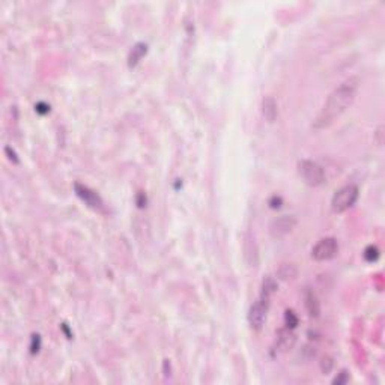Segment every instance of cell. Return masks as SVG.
I'll use <instances>...</instances> for the list:
<instances>
[{
	"label": "cell",
	"instance_id": "cell-1",
	"mask_svg": "<svg viewBox=\"0 0 385 385\" xmlns=\"http://www.w3.org/2000/svg\"><path fill=\"white\" fill-rule=\"evenodd\" d=\"M361 85L360 77L354 76L346 79L343 83L337 86L327 98L321 112L314 118L311 127L314 129H324L330 127L334 121H337L343 113L354 104L358 89Z\"/></svg>",
	"mask_w": 385,
	"mask_h": 385
},
{
	"label": "cell",
	"instance_id": "cell-2",
	"mask_svg": "<svg viewBox=\"0 0 385 385\" xmlns=\"http://www.w3.org/2000/svg\"><path fill=\"white\" fill-rule=\"evenodd\" d=\"M360 196V190L357 185H344L340 190H337L331 199V209L336 214H342L344 211H347L349 208H352L355 205V202L358 200Z\"/></svg>",
	"mask_w": 385,
	"mask_h": 385
},
{
	"label": "cell",
	"instance_id": "cell-3",
	"mask_svg": "<svg viewBox=\"0 0 385 385\" xmlns=\"http://www.w3.org/2000/svg\"><path fill=\"white\" fill-rule=\"evenodd\" d=\"M298 173L307 185L319 187L325 182V171L322 166L311 160H301L298 163Z\"/></svg>",
	"mask_w": 385,
	"mask_h": 385
},
{
	"label": "cell",
	"instance_id": "cell-4",
	"mask_svg": "<svg viewBox=\"0 0 385 385\" xmlns=\"http://www.w3.org/2000/svg\"><path fill=\"white\" fill-rule=\"evenodd\" d=\"M337 253H339V242L333 236L318 241V244L311 249V257L318 262L330 260L337 256Z\"/></svg>",
	"mask_w": 385,
	"mask_h": 385
},
{
	"label": "cell",
	"instance_id": "cell-5",
	"mask_svg": "<svg viewBox=\"0 0 385 385\" xmlns=\"http://www.w3.org/2000/svg\"><path fill=\"white\" fill-rule=\"evenodd\" d=\"M268 308H269V298H265V297H259V300L250 307V311H249V324L250 327L255 330V331H259L262 330L265 321H266V314H268Z\"/></svg>",
	"mask_w": 385,
	"mask_h": 385
},
{
	"label": "cell",
	"instance_id": "cell-6",
	"mask_svg": "<svg viewBox=\"0 0 385 385\" xmlns=\"http://www.w3.org/2000/svg\"><path fill=\"white\" fill-rule=\"evenodd\" d=\"M295 226H297V218L294 215L278 217V218L272 220V223L269 224V235L275 239L285 238L286 235H289L294 230Z\"/></svg>",
	"mask_w": 385,
	"mask_h": 385
},
{
	"label": "cell",
	"instance_id": "cell-7",
	"mask_svg": "<svg viewBox=\"0 0 385 385\" xmlns=\"http://www.w3.org/2000/svg\"><path fill=\"white\" fill-rule=\"evenodd\" d=\"M74 190H76V194L85 202L87 206H90L92 209H96V211H104V202L98 196L96 191L90 190L89 187H86V185L80 184V182H77L74 185Z\"/></svg>",
	"mask_w": 385,
	"mask_h": 385
},
{
	"label": "cell",
	"instance_id": "cell-8",
	"mask_svg": "<svg viewBox=\"0 0 385 385\" xmlns=\"http://www.w3.org/2000/svg\"><path fill=\"white\" fill-rule=\"evenodd\" d=\"M295 343V334L292 331V328H282L278 333H277V352H285L288 349H291Z\"/></svg>",
	"mask_w": 385,
	"mask_h": 385
},
{
	"label": "cell",
	"instance_id": "cell-9",
	"mask_svg": "<svg viewBox=\"0 0 385 385\" xmlns=\"http://www.w3.org/2000/svg\"><path fill=\"white\" fill-rule=\"evenodd\" d=\"M262 113L268 122H274L277 119L278 110H277V102L272 96H266L262 102Z\"/></svg>",
	"mask_w": 385,
	"mask_h": 385
},
{
	"label": "cell",
	"instance_id": "cell-10",
	"mask_svg": "<svg viewBox=\"0 0 385 385\" xmlns=\"http://www.w3.org/2000/svg\"><path fill=\"white\" fill-rule=\"evenodd\" d=\"M297 275H298V268L295 266V263L285 262L277 269V277L280 280H294Z\"/></svg>",
	"mask_w": 385,
	"mask_h": 385
},
{
	"label": "cell",
	"instance_id": "cell-11",
	"mask_svg": "<svg viewBox=\"0 0 385 385\" xmlns=\"http://www.w3.org/2000/svg\"><path fill=\"white\" fill-rule=\"evenodd\" d=\"M146 51H148V45H146V44H143V43L135 44V45L131 48V51H129V54H128L129 66H135V65L140 62V59L146 54Z\"/></svg>",
	"mask_w": 385,
	"mask_h": 385
},
{
	"label": "cell",
	"instance_id": "cell-12",
	"mask_svg": "<svg viewBox=\"0 0 385 385\" xmlns=\"http://www.w3.org/2000/svg\"><path fill=\"white\" fill-rule=\"evenodd\" d=\"M304 300H305V307H307L310 316H318L319 314V302L316 300L314 294L311 291H305Z\"/></svg>",
	"mask_w": 385,
	"mask_h": 385
},
{
	"label": "cell",
	"instance_id": "cell-13",
	"mask_svg": "<svg viewBox=\"0 0 385 385\" xmlns=\"http://www.w3.org/2000/svg\"><path fill=\"white\" fill-rule=\"evenodd\" d=\"M277 291V282L272 277H266L262 283V291L260 295L265 298H271V295Z\"/></svg>",
	"mask_w": 385,
	"mask_h": 385
},
{
	"label": "cell",
	"instance_id": "cell-14",
	"mask_svg": "<svg viewBox=\"0 0 385 385\" xmlns=\"http://www.w3.org/2000/svg\"><path fill=\"white\" fill-rule=\"evenodd\" d=\"M333 367H334L333 358H331V357H324L322 361H321V370H322V373H324V375H328V373L333 370Z\"/></svg>",
	"mask_w": 385,
	"mask_h": 385
},
{
	"label": "cell",
	"instance_id": "cell-15",
	"mask_svg": "<svg viewBox=\"0 0 385 385\" xmlns=\"http://www.w3.org/2000/svg\"><path fill=\"white\" fill-rule=\"evenodd\" d=\"M285 319H286V327L288 328H295L297 327V324H298V318L294 314V311H286V314H285Z\"/></svg>",
	"mask_w": 385,
	"mask_h": 385
},
{
	"label": "cell",
	"instance_id": "cell-16",
	"mask_svg": "<svg viewBox=\"0 0 385 385\" xmlns=\"http://www.w3.org/2000/svg\"><path fill=\"white\" fill-rule=\"evenodd\" d=\"M364 257H366V260H369V262H373V260H376V259L379 257V250H378L376 247L370 246V247H367V249H366Z\"/></svg>",
	"mask_w": 385,
	"mask_h": 385
},
{
	"label": "cell",
	"instance_id": "cell-17",
	"mask_svg": "<svg viewBox=\"0 0 385 385\" xmlns=\"http://www.w3.org/2000/svg\"><path fill=\"white\" fill-rule=\"evenodd\" d=\"M349 381V375L346 373V372H342L340 373V378H336L334 379V384H344V382H347Z\"/></svg>",
	"mask_w": 385,
	"mask_h": 385
}]
</instances>
